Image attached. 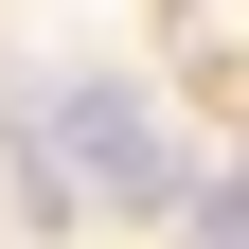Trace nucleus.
Here are the masks:
<instances>
[{"mask_svg":"<svg viewBox=\"0 0 249 249\" xmlns=\"http://www.w3.org/2000/svg\"><path fill=\"white\" fill-rule=\"evenodd\" d=\"M53 124H71V160H89V196H124V213H178V142L142 124V89H124V71L53 89Z\"/></svg>","mask_w":249,"mask_h":249,"instance_id":"f257e3e1","label":"nucleus"}]
</instances>
